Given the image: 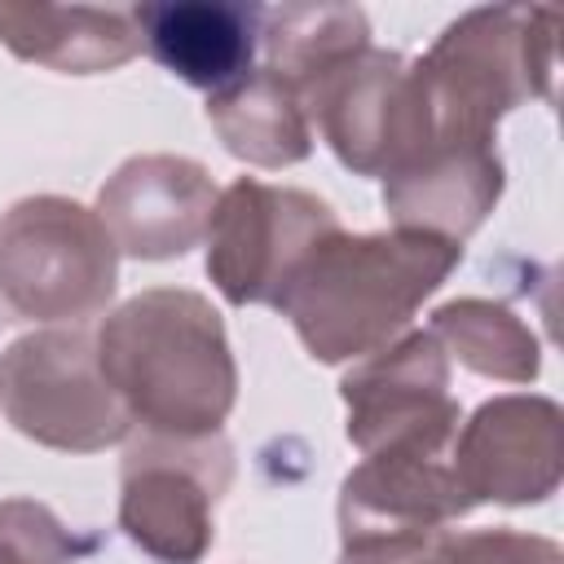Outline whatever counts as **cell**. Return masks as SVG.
Instances as JSON below:
<instances>
[{
    "label": "cell",
    "instance_id": "1",
    "mask_svg": "<svg viewBox=\"0 0 564 564\" xmlns=\"http://www.w3.org/2000/svg\"><path fill=\"white\" fill-rule=\"evenodd\" d=\"M97 366L128 419L163 436H212L238 397L220 313L181 286L119 304L97 330Z\"/></svg>",
    "mask_w": 564,
    "mask_h": 564
},
{
    "label": "cell",
    "instance_id": "2",
    "mask_svg": "<svg viewBox=\"0 0 564 564\" xmlns=\"http://www.w3.org/2000/svg\"><path fill=\"white\" fill-rule=\"evenodd\" d=\"M463 247L449 238L330 234L286 282L278 308L291 317L313 361H352L392 344L419 304L449 278Z\"/></svg>",
    "mask_w": 564,
    "mask_h": 564
},
{
    "label": "cell",
    "instance_id": "3",
    "mask_svg": "<svg viewBox=\"0 0 564 564\" xmlns=\"http://www.w3.org/2000/svg\"><path fill=\"white\" fill-rule=\"evenodd\" d=\"M560 9H471L414 62L432 141H494V123L524 97H551Z\"/></svg>",
    "mask_w": 564,
    "mask_h": 564
},
{
    "label": "cell",
    "instance_id": "4",
    "mask_svg": "<svg viewBox=\"0 0 564 564\" xmlns=\"http://www.w3.org/2000/svg\"><path fill=\"white\" fill-rule=\"evenodd\" d=\"M119 282V251L75 198L35 194L0 216V300L26 322L97 317Z\"/></svg>",
    "mask_w": 564,
    "mask_h": 564
},
{
    "label": "cell",
    "instance_id": "5",
    "mask_svg": "<svg viewBox=\"0 0 564 564\" xmlns=\"http://www.w3.org/2000/svg\"><path fill=\"white\" fill-rule=\"evenodd\" d=\"M0 410L26 441L70 454L106 449L132 427L79 326L31 330L0 352Z\"/></svg>",
    "mask_w": 564,
    "mask_h": 564
},
{
    "label": "cell",
    "instance_id": "6",
    "mask_svg": "<svg viewBox=\"0 0 564 564\" xmlns=\"http://www.w3.org/2000/svg\"><path fill=\"white\" fill-rule=\"evenodd\" d=\"M234 476V449L212 436L145 432L119 471V529L159 564H198L216 538L212 511Z\"/></svg>",
    "mask_w": 564,
    "mask_h": 564
},
{
    "label": "cell",
    "instance_id": "7",
    "mask_svg": "<svg viewBox=\"0 0 564 564\" xmlns=\"http://www.w3.org/2000/svg\"><path fill=\"white\" fill-rule=\"evenodd\" d=\"M300 106L339 163L361 176H392L432 145V115L414 62L370 44L313 79L300 93Z\"/></svg>",
    "mask_w": 564,
    "mask_h": 564
},
{
    "label": "cell",
    "instance_id": "8",
    "mask_svg": "<svg viewBox=\"0 0 564 564\" xmlns=\"http://www.w3.org/2000/svg\"><path fill=\"white\" fill-rule=\"evenodd\" d=\"M330 234H339V220L317 194L238 176L220 189L207 225V273L229 304L278 308L295 269Z\"/></svg>",
    "mask_w": 564,
    "mask_h": 564
},
{
    "label": "cell",
    "instance_id": "9",
    "mask_svg": "<svg viewBox=\"0 0 564 564\" xmlns=\"http://www.w3.org/2000/svg\"><path fill=\"white\" fill-rule=\"evenodd\" d=\"M348 405V441L361 454H379L392 445L454 441L458 405L449 397V361L445 348L414 330L379 352H370L339 383Z\"/></svg>",
    "mask_w": 564,
    "mask_h": 564
},
{
    "label": "cell",
    "instance_id": "10",
    "mask_svg": "<svg viewBox=\"0 0 564 564\" xmlns=\"http://www.w3.org/2000/svg\"><path fill=\"white\" fill-rule=\"evenodd\" d=\"M454 476L467 502H542L560 485L564 423L546 397H498L485 401L449 445Z\"/></svg>",
    "mask_w": 564,
    "mask_h": 564
},
{
    "label": "cell",
    "instance_id": "11",
    "mask_svg": "<svg viewBox=\"0 0 564 564\" xmlns=\"http://www.w3.org/2000/svg\"><path fill=\"white\" fill-rule=\"evenodd\" d=\"M216 185L203 163L181 154H137L97 194V220L115 251L137 260H172L207 238Z\"/></svg>",
    "mask_w": 564,
    "mask_h": 564
},
{
    "label": "cell",
    "instance_id": "12",
    "mask_svg": "<svg viewBox=\"0 0 564 564\" xmlns=\"http://www.w3.org/2000/svg\"><path fill=\"white\" fill-rule=\"evenodd\" d=\"M449 445L454 441H423L366 454V463L348 471L339 489L344 542L441 533L449 520L471 511L454 476Z\"/></svg>",
    "mask_w": 564,
    "mask_h": 564
},
{
    "label": "cell",
    "instance_id": "13",
    "mask_svg": "<svg viewBox=\"0 0 564 564\" xmlns=\"http://www.w3.org/2000/svg\"><path fill=\"white\" fill-rule=\"evenodd\" d=\"M502 194V159L494 141L436 137L405 167L383 176V207L397 229L449 238L463 247L471 229L485 225Z\"/></svg>",
    "mask_w": 564,
    "mask_h": 564
},
{
    "label": "cell",
    "instance_id": "14",
    "mask_svg": "<svg viewBox=\"0 0 564 564\" xmlns=\"http://www.w3.org/2000/svg\"><path fill=\"white\" fill-rule=\"evenodd\" d=\"M141 44L185 84L220 93L251 70L260 9L242 4H141L132 9Z\"/></svg>",
    "mask_w": 564,
    "mask_h": 564
},
{
    "label": "cell",
    "instance_id": "15",
    "mask_svg": "<svg viewBox=\"0 0 564 564\" xmlns=\"http://www.w3.org/2000/svg\"><path fill=\"white\" fill-rule=\"evenodd\" d=\"M0 44L62 75H97L123 66L141 48V26L132 9L0 4Z\"/></svg>",
    "mask_w": 564,
    "mask_h": 564
},
{
    "label": "cell",
    "instance_id": "16",
    "mask_svg": "<svg viewBox=\"0 0 564 564\" xmlns=\"http://www.w3.org/2000/svg\"><path fill=\"white\" fill-rule=\"evenodd\" d=\"M207 119L225 141V150L256 167H291L313 150V128L295 88L269 66L247 70L242 79L212 93Z\"/></svg>",
    "mask_w": 564,
    "mask_h": 564
},
{
    "label": "cell",
    "instance_id": "17",
    "mask_svg": "<svg viewBox=\"0 0 564 564\" xmlns=\"http://www.w3.org/2000/svg\"><path fill=\"white\" fill-rule=\"evenodd\" d=\"M260 44L269 53V70L282 75L300 97L335 62L366 48L370 26L352 4H286L260 9Z\"/></svg>",
    "mask_w": 564,
    "mask_h": 564
},
{
    "label": "cell",
    "instance_id": "18",
    "mask_svg": "<svg viewBox=\"0 0 564 564\" xmlns=\"http://www.w3.org/2000/svg\"><path fill=\"white\" fill-rule=\"evenodd\" d=\"M445 352H454L467 370L502 383H529L542 366L533 330L494 300H449L432 313L427 330Z\"/></svg>",
    "mask_w": 564,
    "mask_h": 564
},
{
    "label": "cell",
    "instance_id": "19",
    "mask_svg": "<svg viewBox=\"0 0 564 564\" xmlns=\"http://www.w3.org/2000/svg\"><path fill=\"white\" fill-rule=\"evenodd\" d=\"M97 538H79L35 498L0 502V564H79Z\"/></svg>",
    "mask_w": 564,
    "mask_h": 564
},
{
    "label": "cell",
    "instance_id": "20",
    "mask_svg": "<svg viewBox=\"0 0 564 564\" xmlns=\"http://www.w3.org/2000/svg\"><path fill=\"white\" fill-rule=\"evenodd\" d=\"M436 564H560V546L516 529H476L441 533Z\"/></svg>",
    "mask_w": 564,
    "mask_h": 564
},
{
    "label": "cell",
    "instance_id": "21",
    "mask_svg": "<svg viewBox=\"0 0 564 564\" xmlns=\"http://www.w3.org/2000/svg\"><path fill=\"white\" fill-rule=\"evenodd\" d=\"M441 533H445V529H441ZM441 533L344 542L339 564H436V542H441Z\"/></svg>",
    "mask_w": 564,
    "mask_h": 564
}]
</instances>
